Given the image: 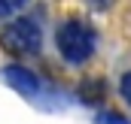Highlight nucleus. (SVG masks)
<instances>
[{
    "label": "nucleus",
    "mask_w": 131,
    "mask_h": 124,
    "mask_svg": "<svg viewBox=\"0 0 131 124\" xmlns=\"http://www.w3.org/2000/svg\"><path fill=\"white\" fill-rule=\"evenodd\" d=\"M52 45H55V55L58 61L70 67V70H79L85 64L95 61L98 55V45H101V36L95 30V24L89 18H61L55 24V33H52Z\"/></svg>",
    "instance_id": "f257e3e1"
},
{
    "label": "nucleus",
    "mask_w": 131,
    "mask_h": 124,
    "mask_svg": "<svg viewBox=\"0 0 131 124\" xmlns=\"http://www.w3.org/2000/svg\"><path fill=\"white\" fill-rule=\"evenodd\" d=\"M43 21L28 9L0 24V45L15 58H37L43 52Z\"/></svg>",
    "instance_id": "f03ea898"
},
{
    "label": "nucleus",
    "mask_w": 131,
    "mask_h": 124,
    "mask_svg": "<svg viewBox=\"0 0 131 124\" xmlns=\"http://www.w3.org/2000/svg\"><path fill=\"white\" fill-rule=\"evenodd\" d=\"M0 73H3V82L12 85L18 94H25V97L40 94V76L34 73L31 67H25V64H6Z\"/></svg>",
    "instance_id": "7ed1b4c3"
},
{
    "label": "nucleus",
    "mask_w": 131,
    "mask_h": 124,
    "mask_svg": "<svg viewBox=\"0 0 131 124\" xmlns=\"http://www.w3.org/2000/svg\"><path fill=\"white\" fill-rule=\"evenodd\" d=\"M76 94H79V100H82V103L98 106V103L107 100V82L98 79V76H89V79H82V82L76 85Z\"/></svg>",
    "instance_id": "20e7f679"
},
{
    "label": "nucleus",
    "mask_w": 131,
    "mask_h": 124,
    "mask_svg": "<svg viewBox=\"0 0 131 124\" xmlns=\"http://www.w3.org/2000/svg\"><path fill=\"white\" fill-rule=\"evenodd\" d=\"M119 97H122V103L131 109V67L119 76Z\"/></svg>",
    "instance_id": "39448f33"
},
{
    "label": "nucleus",
    "mask_w": 131,
    "mask_h": 124,
    "mask_svg": "<svg viewBox=\"0 0 131 124\" xmlns=\"http://www.w3.org/2000/svg\"><path fill=\"white\" fill-rule=\"evenodd\" d=\"M95 124H128V118L122 112H110L107 109V112H98L95 115Z\"/></svg>",
    "instance_id": "423d86ee"
},
{
    "label": "nucleus",
    "mask_w": 131,
    "mask_h": 124,
    "mask_svg": "<svg viewBox=\"0 0 131 124\" xmlns=\"http://www.w3.org/2000/svg\"><path fill=\"white\" fill-rule=\"evenodd\" d=\"M21 12H25L21 3H0V24L9 21V18H15V15H21Z\"/></svg>",
    "instance_id": "0eeeda50"
}]
</instances>
